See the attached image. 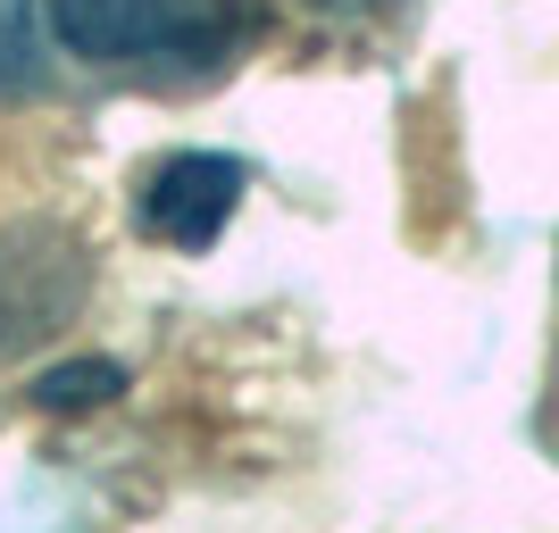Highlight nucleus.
<instances>
[{
    "label": "nucleus",
    "instance_id": "obj_1",
    "mask_svg": "<svg viewBox=\"0 0 559 533\" xmlns=\"http://www.w3.org/2000/svg\"><path fill=\"white\" fill-rule=\"evenodd\" d=\"M259 0H50V34L68 59L142 75H217L251 43Z\"/></svg>",
    "mask_w": 559,
    "mask_h": 533
},
{
    "label": "nucleus",
    "instance_id": "obj_6",
    "mask_svg": "<svg viewBox=\"0 0 559 533\" xmlns=\"http://www.w3.org/2000/svg\"><path fill=\"white\" fill-rule=\"evenodd\" d=\"M309 9H326V17H359V9H384V0H309Z\"/></svg>",
    "mask_w": 559,
    "mask_h": 533
},
{
    "label": "nucleus",
    "instance_id": "obj_2",
    "mask_svg": "<svg viewBox=\"0 0 559 533\" xmlns=\"http://www.w3.org/2000/svg\"><path fill=\"white\" fill-rule=\"evenodd\" d=\"M84 301H93V251L68 226L50 217L0 226V359H25L50 334H68Z\"/></svg>",
    "mask_w": 559,
    "mask_h": 533
},
{
    "label": "nucleus",
    "instance_id": "obj_5",
    "mask_svg": "<svg viewBox=\"0 0 559 533\" xmlns=\"http://www.w3.org/2000/svg\"><path fill=\"white\" fill-rule=\"evenodd\" d=\"M117 392H126V367H117V359H75V367L34 375V409H50V417H75V409H109Z\"/></svg>",
    "mask_w": 559,
    "mask_h": 533
},
{
    "label": "nucleus",
    "instance_id": "obj_3",
    "mask_svg": "<svg viewBox=\"0 0 559 533\" xmlns=\"http://www.w3.org/2000/svg\"><path fill=\"white\" fill-rule=\"evenodd\" d=\"M242 184H251V167L226 159V150H176V159H159L142 175V233L167 242V251H185V258H201L234 226Z\"/></svg>",
    "mask_w": 559,
    "mask_h": 533
},
{
    "label": "nucleus",
    "instance_id": "obj_4",
    "mask_svg": "<svg viewBox=\"0 0 559 533\" xmlns=\"http://www.w3.org/2000/svg\"><path fill=\"white\" fill-rule=\"evenodd\" d=\"M50 0H0V100L50 93V43H43Z\"/></svg>",
    "mask_w": 559,
    "mask_h": 533
}]
</instances>
